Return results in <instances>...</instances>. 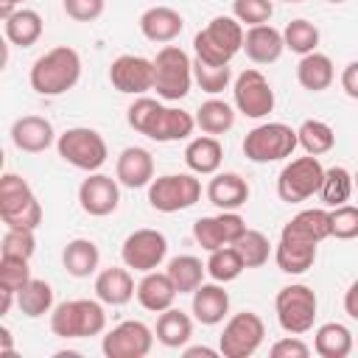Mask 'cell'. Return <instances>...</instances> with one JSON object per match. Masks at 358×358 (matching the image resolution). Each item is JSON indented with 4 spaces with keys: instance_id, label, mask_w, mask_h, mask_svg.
<instances>
[{
    "instance_id": "33",
    "label": "cell",
    "mask_w": 358,
    "mask_h": 358,
    "mask_svg": "<svg viewBox=\"0 0 358 358\" xmlns=\"http://www.w3.org/2000/svg\"><path fill=\"white\" fill-rule=\"evenodd\" d=\"M313 350L322 358H347L352 352V333L341 322H327L313 336Z\"/></svg>"
},
{
    "instance_id": "44",
    "label": "cell",
    "mask_w": 358,
    "mask_h": 358,
    "mask_svg": "<svg viewBox=\"0 0 358 358\" xmlns=\"http://www.w3.org/2000/svg\"><path fill=\"white\" fill-rule=\"evenodd\" d=\"M274 14V3L271 0H232V17L241 25H263L268 22Z\"/></svg>"
},
{
    "instance_id": "25",
    "label": "cell",
    "mask_w": 358,
    "mask_h": 358,
    "mask_svg": "<svg viewBox=\"0 0 358 358\" xmlns=\"http://www.w3.org/2000/svg\"><path fill=\"white\" fill-rule=\"evenodd\" d=\"M137 294V285L129 274V266L120 268V266H109L103 271H98L95 277V296L103 302V305H126L131 296Z\"/></svg>"
},
{
    "instance_id": "41",
    "label": "cell",
    "mask_w": 358,
    "mask_h": 358,
    "mask_svg": "<svg viewBox=\"0 0 358 358\" xmlns=\"http://www.w3.org/2000/svg\"><path fill=\"white\" fill-rule=\"evenodd\" d=\"M232 246H235L238 255L243 257V266H246V268H260L263 263H268L271 243H268V238H266L263 232H257V229H249V227H246V232H243Z\"/></svg>"
},
{
    "instance_id": "5",
    "label": "cell",
    "mask_w": 358,
    "mask_h": 358,
    "mask_svg": "<svg viewBox=\"0 0 358 358\" xmlns=\"http://www.w3.org/2000/svg\"><path fill=\"white\" fill-rule=\"evenodd\" d=\"M0 218L6 227L36 229L42 224V204L36 201L28 182L17 173L0 176Z\"/></svg>"
},
{
    "instance_id": "3",
    "label": "cell",
    "mask_w": 358,
    "mask_h": 358,
    "mask_svg": "<svg viewBox=\"0 0 358 358\" xmlns=\"http://www.w3.org/2000/svg\"><path fill=\"white\" fill-rule=\"evenodd\" d=\"M196 59L210 64H229L243 50V25L235 17H213L193 36Z\"/></svg>"
},
{
    "instance_id": "20",
    "label": "cell",
    "mask_w": 358,
    "mask_h": 358,
    "mask_svg": "<svg viewBox=\"0 0 358 358\" xmlns=\"http://www.w3.org/2000/svg\"><path fill=\"white\" fill-rule=\"evenodd\" d=\"M282 50H285V39H282V31H277L274 25L263 22L243 31V53L255 64H271L282 56Z\"/></svg>"
},
{
    "instance_id": "15",
    "label": "cell",
    "mask_w": 358,
    "mask_h": 358,
    "mask_svg": "<svg viewBox=\"0 0 358 358\" xmlns=\"http://www.w3.org/2000/svg\"><path fill=\"white\" fill-rule=\"evenodd\" d=\"M165 255H168V241H165V235L157 232V229H148V227L134 229V232L123 241V246H120L123 263H126L129 268H134V271H143V274L159 268V263L165 260Z\"/></svg>"
},
{
    "instance_id": "52",
    "label": "cell",
    "mask_w": 358,
    "mask_h": 358,
    "mask_svg": "<svg viewBox=\"0 0 358 358\" xmlns=\"http://www.w3.org/2000/svg\"><path fill=\"white\" fill-rule=\"evenodd\" d=\"M215 358V355H221V350H210V347H187L185 350V358Z\"/></svg>"
},
{
    "instance_id": "23",
    "label": "cell",
    "mask_w": 358,
    "mask_h": 358,
    "mask_svg": "<svg viewBox=\"0 0 358 358\" xmlns=\"http://www.w3.org/2000/svg\"><path fill=\"white\" fill-rule=\"evenodd\" d=\"M176 285L171 282L168 271H145L143 280L137 282V302L151 310V313H162L168 308H173V299H176Z\"/></svg>"
},
{
    "instance_id": "40",
    "label": "cell",
    "mask_w": 358,
    "mask_h": 358,
    "mask_svg": "<svg viewBox=\"0 0 358 358\" xmlns=\"http://www.w3.org/2000/svg\"><path fill=\"white\" fill-rule=\"evenodd\" d=\"M243 257L238 255V249L229 243V246H218L210 252L207 257V274L215 280V282H232L235 277H241L243 271Z\"/></svg>"
},
{
    "instance_id": "37",
    "label": "cell",
    "mask_w": 358,
    "mask_h": 358,
    "mask_svg": "<svg viewBox=\"0 0 358 358\" xmlns=\"http://www.w3.org/2000/svg\"><path fill=\"white\" fill-rule=\"evenodd\" d=\"M196 126L204 131V134H224L235 126V109L227 103V101H218V98H210L204 101L199 109H196Z\"/></svg>"
},
{
    "instance_id": "6",
    "label": "cell",
    "mask_w": 358,
    "mask_h": 358,
    "mask_svg": "<svg viewBox=\"0 0 358 358\" xmlns=\"http://www.w3.org/2000/svg\"><path fill=\"white\" fill-rule=\"evenodd\" d=\"M193 62L179 45H165L154 56V90L162 101H179L190 92Z\"/></svg>"
},
{
    "instance_id": "7",
    "label": "cell",
    "mask_w": 358,
    "mask_h": 358,
    "mask_svg": "<svg viewBox=\"0 0 358 358\" xmlns=\"http://www.w3.org/2000/svg\"><path fill=\"white\" fill-rule=\"evenodd\" d=\"M299 145L296 140V129H291L288 123H260L252 131H246L243 137V157L252 162H277L294 154V148Z\"/></svg>"
},
{
    "instance_id": "39",
    "label": "cell",
    "mask_w": 358,
    "mask_h": 358,
    "mask_svg": "<svg viewBox=\"0 0 358 358\" xmlns=\"http://www.w3.org/2000/svg\"><path fill=\"white\" fill-rule=\"evenodd\" d=\"M296 140L308 154L319 157V154H327L336 145V131L324 120H313L310 117V120H302V126L296 129Z\"/></svg>"
},
{
    "instance_id": "17",
    "label": "cell",
    "mask_w": 358,
    "mask_h": 358,
    "mask_svg": "<svg viewBox=\"0 0 358 358\" xmlns=\"http://www.w3.org/2000/svg\"><path fill=\"white\" fill-rule=\"evenodd\" d=\"M243 232H246V221L235 210H221L218 215H204V218H199L193 224V238L207 252L235 243Z\"/></svg>"
},
{
    "instance_id": "42",
    "label": "cell",
    "mask_w": 358,
    "mask_h": 358,
    "mask_svg": "<svg viewBox=\"0 0 358 358\" xmlns=\"http://www.w3.org/2000/svg\"><path fill=\"white\" fill-rule=\"evenodd\" d=\"M282 39H285V48L291 53H299V56H308L316 50L319 45V28L308 20H291L285 28H282Z\"/></svg>"
},
{
    "instance_id": "54",
    "label": "cell",
    "mask_w": 358,
    "mask_h": 358,
    "mask_svg": "<svg viewBox=\"0 0 358 358\" xmlns=\"http://www.w3.org/2000/svg\"><path fill=\"white\" fill-rule=\"evenodd\" d=\"M22 3H25V0H0V17L6 20V17H8L17 6H22Z\"/></svg>"
},
{
    "instance_id": "35",
    "label": "cell",
    "mask_w": 358,
    "mask_h": 358,
    "mask_svg": "<svg viewBox=\"0 0 358 358\" xmlns=\"http://www.w3.org/2000/svg\"><path fill=\"white\" fill-rule=\"evenodd\" d=\"M165 271H168V277H171V282L176 285L179 294H193L204 282L207 263H201L193 255H176V257L168 260V268Z\"/></svg>"
},
{
    "instance_id": "11",
    "label": "cell",
    "mask_w": 358,
    "mask_h": 358,
    "mask_svg": "<svg viewBox=\"0 0 358 358\" xmlns=\"http://www.w3.org/2000/svg\"><path fill=\"white\" fill-rule=\"evenodd\" d=\"M201 199V182L193 173H165L151 179L148 204L159 213H179Z\"/></svg>"
},
{
    "instance_id": "36",
    "label": "cell",
    "mask_w": 358,
    "mask_h": 358,
    "mask_svg": "<svg viewBox=\"0 0 358 358\" xmlns=\"http://www.w3.org/2000/svg\"><path fill=\"white\" fill-rule=\"evenodd\" d=\"M17 305H20V310H22L28 319H39V316L50 313V310H53V288H50V282L31 277V280L17 291Z\"/></svg>"
},
{
    "instance_id": "34",
    "label": "cell",
    "mask_w": 358,
    "mask_h": 358,
    "mask_svg": "<svg viewBox=\"0 0 358 358\" xmlns=\"http://www.w3.org/2000/svg\"><path fill=\"white\" fill-rule=\"evenodd\" d=\"M193 336V319L179 310V308H168L159 313L157 319V341L165 347H185Z\"/></svg>"
},
{
    "instance_id": "48",
    "label": "cell",
    "mask_w": 358,
    "mask_h": 358,
    "mask_svg": "<svg viewBox=\"0 0 358 358\" xmlns=\"http://www.w3.org/2000/svg\"><path fill=\"white\" fill-rule=\"evenodd\" d=\"M106 0H62V8L76 22H92L103 14Z\"/></svg>"
},
{
    "instance_id": "32",
    "label": "cell",
    "mask_w": 358,
    "mask_h": 358,
    "mask_svg": "<svg viewBox=\"0 0 358 358\" xmlns=\"http://www.w3.org/2000/svg\"><path fill=\"white\" fill-rule=\"evenodd\" d=\"M62 263L70 277H90V274H95V268L101 263V252H98L95 241L73 238L62 252Z\"/></svg>"
},
{
    "instance_id": "53",
    "label": "cell",
    "mask_w": 358,
    "mask_h": 358,
    "mask_svg": "<svg viewBox=\"0 0 358 358\" xmlns=\"http://www.w3.org/2000/svg\"><path fill=\"white\" fill-rule=\"evenodd\" d=\"M11 330L8 327H0V352H11Z\"/></svg>"
},
{
    "instance_id": "12",
    "label": "cell",
    "mask_w": 358,
    "mask_h": 358,
    "mask_svg": "<svg viewBox=\"0 0 358 358\" xmlns=\"http://www.w3.org/2000/svg\"><path fill=\"white\" fill-rule=\"evenodd\" d=\"M266 324L255 310H241L229 316L224 324V333L218 336V350L224 358H249L263 344Z\"/></svg>"
},
{
    "instance_id": "21",
    "label": "cell",
    "mask_w": 358,
    "mask_h": 358,
    "mask_svg": "<svg viewBox=\"0 0 358 358\" xmlns=\"http://www.w3.org/2000/svg\"><path fill=\"white\" fill-rule=\"evenodd\" d=\"M115 176L123 187H145L154 179V157L151 151L140 148V145H129L120 151L117 165H115Z\"/></svg>"
},
{
    "instance_id": "10",
    "label": "cell",
    "mask_w": 358,
    "mask_h": 358,
    "mask_svg": "<svg viewBox=\"0 0 358 358\" xmlns=\"http://www.w3.org/2000/svg\"><path fill=\"white\" fill-rule=\"evenodd\" d=\"M322 179H324V168H322L319 157H313V154L296 157L277 176V196L288 204H299V201L310 199L313 193H319Z\"/></svg>"
},
{
    "instance_id": "47",
    "label": "cell",
    "mask_w": 358,
    "mask_h": 358,
    "mask_svg": "<svg viewBox=\"0 0 358 358\" xmlns=\"http://www.w3.org/2000/svg\"><path fill=\"white\" fill-rule=\"evenodd\" d=\"M34 252H36L34 229H17V227H8V229H6L3 243H0V255H11V257H25V260H31Z\"/></svg>"
},
{
    "instance_id": "43",
    "label": "cell",
    "mask_w": 358,
    "mask_h": 358,
    "mask_svg": "<svg viewBox=\"0 0 358 358\" xmlns=\"http://www.w3.org/2000/svg\"><path fill=\"white\" fill-rule=\"evenodd\" d=\"M193 78L196 84L210 92V95H218L229 87L232 81V70L229 64H210V62H201V59H193Z\"/></svg>"
},
{
    "instance_id": "1",
    "label": "cell",
    "mask_w": 358,
    "mask_h": 358,
    "mask_svg": "<svg viewBox=\"0 0 358 358\" xmlns=\"http://www.w3.org/2000/svg\"><path fill=\"white\" fill-rule=\"evenodd\" d=\"M126 120L134 131L157 140V143H173V140H187L196 129V117L185 109L176 106H165L154 98L140 95L129 109H126Z\"/></svg>"
},
{
    "instance_id": "4",
    "label": "cell",
    "mask_w": 358,
    "mask_h": 358,
    "mask_svg": "<svg viewBox=\"0 0 358 358\" xmlns=\"http://www.w3.org/2000/svg\"><path fill=\"white\" fill-rule=\"evenodd\" d=\"M106 327V313L101 299H67L50 313V330L59 338H90L101 336Z\"/></svg>"
},
{
    "instance_id": "50",
    "label": "cell",
    "mask_w": 358,
    "mask_h": 358,
    "mask_svg": "<svg viewBox=\"0 0 358 358\" xmlns=\"http://www.w3.org/2000/svg\"><path fill=\"white\" fill-rule=\"evenodd\" d=\"M341 90H344L352 101H358V59L350 62V64L341 70Z\"/></svg>"
},
{
    "instance_id": "57",
    "label": "cell",
    "mask_w": 358,
    "mask_h": 358,
    "mask_svg": "<svg viewBox=\"0 0 358 358\" xmlns=\"http://www.w3.org/2000/svg\"><path fill=\"white\" fill-rule=\"evenodd\" d=\"M327 3H347V0H327Z\"/></svg>"
},
{
    "instance_id": "31",
    "label": "cell",
    "mask_w": 358,
    "mask_h": 358,
    "mask_svg": "<svg viewBox=\"0 0 358 358\" xmlns=\"http://www.w3.org/2000/svg\"><path fill=\"white\" fill-rule=\"evenodd\" d=\"M333 76H336V70H333L330 56H324L319 50L302 56L296 64V81L302 84V90H310V92L327 90L333 84Z\"/></svg>"
},
{
    "instance_id": "46",
    "label": "cell",
    "mask_w": 358,
    "mask_h": 358,
    "mask_svg": "<svg viewBox=\"0 0 358 358\" xmlns=\"http://www.w3.org/2000/svg\"><path fill=\"white\" fill-rule=\"evenodd\" d=\"M330 235L338 241L358 238V207L355 204H338L330 210Z\"/></svg>"
},
{
    "instance_id": "27",
    "label": "cell",
    "mask_w": 358,
    "mask_h": 358,
    "mask_svg": "<svg viewBox=\"0 0 358 358\" xmlns=\"http://www.w3.org/2000/svg\"><path fill=\"white\" fill-rule=\"evenodd\" d=\"M316 246L319 243L280 235V243L274 249V260H277L280 271H285V274H305L316 260Z\"/></svg>"
},
{
    "instance_id": "38",
    "label": "cell",
    "mask_w": 358,
    "mask_h": 358,
    "mask_svg": "<svg viewBox=\"0 0 358 358\" xmlns=\"http://www.w3.org/2000/svg\"><path fill=\"white\" fill-rule=\"evenodd\" d=\"M355 190V182H352V173L341 165H333L324 171V179H322V187H319V196L327 207H338V204H347L350 196Z\"/></svg>"
},
{
    "instance_id": "22",
    "label": "cell",
    "mask_w": 358,
    "mask_h": 358,
    "mask_svg": "<svg viewBox=\"0 0 358 358\" xmlns=\"http://www.w3.org/2000/svg\"><path fill=\"white\" fill-rule=\"evenodd\" d=\"M185 28V20L171 6H151L140 14V34L148 42H173Z\"/></svg>"
},
{
    "instance_id": "2",
    "label": "cell",
    "mask_w": 358,
    "mask_h": 358,
    "mask_svg": "<svg viewBox=\"0 0 358 358\" xmlns=\"http://www.w3.org/2000/svg\"><path fill=\"white\" fill-rule=\"evenodd\" d=\"M78 78H81V56L70 45H56L45 50L31 67V87L45 98L64 95L78 84Z\"/></svg>"
},
{
    "instance_id": "24",
    "label": "cell",
    "mask_w": 358,
    "mask_h": 358,
    "mask_svg": "<svg viewBox=\"0 0 358 358\" xmlns=\"http://www.w3.org/2000/svg\"><path fill=\"white\" fill-rule=\"evenodd\" d=\"M193 316L201 324H218L229 313V294L224 291V282H201L193 291Z\"/></svg>"
},
{
    "instance_id": "29",
    "label": "cell",
    "mask_w": 358,
    "mask_h": 358,
    "mask_svg": "<svg viewBox=\"0 0 358 358\" xmlns=\"http://www.w3.org/2000/svg\"><path fill=\"white\" fill-rule=\"evenodd\" d=\"M221 159H224V148H221L218 137H213V134L193 137L185 148V165L193 173H218Z\"/></svg>"
},
{
    "instance_id": "19",
    "label": "cell",
    "mask_w": 358,
    "mask_h": 358,
    "mask_svg": "<svg viewBox=\"0 0 358 358\" xmlns=\"http://www.w3.org/2000/svg\"><path fill=\"white\" fill-rule=\"evenodd\" d=\"M53 140H56V131H53V126H50L48 117L22 115L11 126V143L20 151H28V154H42L45 148L53 145Z\"/></svg>"
},
{
    "instance_id": "26",
    "label": "cell",
    "mask_w": 358,
    "mask_h": 358,
    "mask_svg": "<svg viewBox=\"0 0 358 358\" xmlns=\"http://www.w3.org/2000/svg\"><path fill=\"white\" fill-rule=\"evenodd\" d=\"M207 199L210 204H215L218 210H238L246 204L249 199V185L241 173H232V171H224V173H215L207 185Z\"/></svg>"
},
{
    "instance_id": "56",
    "label": "cell",
    "mask_w": 358,
    "mask_h": 358,
    "mask_svg": "<svg viewBox=\"0 0 358 358\" xmlns=\"http://www.w3.org/2000/svg\"><path fill=\"white\" fill-rule=\"evenodd\" d=\"M282 3H305V0H282Z\"/></svg>"
},
{
    "instance_id": "13",
    "label": "cell",
    "mask_w": 358,
    "mask_h": 358,
    "mask_svg": "<svg viewBox=\"0 0 358 358\" xmlns=\"http://www.w3.org/2000/svg\"><path fill=\"white\" fill-rule=\"evenodd\" d=\"M232 101L241 115L260 120L274 109V90L257 67H246L243 73H238L232 84Z\"/></svg>"
},
{
    "instance_id": "18",
    "label": "cell",
    "mask_w": 358,
    "mask_h": 358,
    "mask_svg": "<svg viewBox=\"0 0 358 358\" xmlns=\"http://www.w3.org/2000/svg\"><path fill=\"white\" fill-rule=\"evenodd\" d=\"M117 201H120V190H117V179L106 176V173H90L81 187H78V204L87 215H95V218H103L109 213L117 210Z\"/></svg>"
},
{
    "instance_id": "30",
    "label": "cell",
    "mask_w": 358,
    "mask_h": 358,
    "mask_svg": "<svg viewBox=\"0 0 358 358\" xmlns=\"http://www.w3.org/2000/svg\"><path fill=\"white\" fill-rule=\"evenodd\" d=\"M3 31L6 39L17 48H31L34 42H39L42 36V17L34 8H14L6 20H3Z\"/></svg>"
},
{
    "instance_id": "9",
    "label": "cell",
    "mask_w": 358,
    "mask_h": 358,
    "mask_svg": "<svg viewBox=\"0 0 358 358\" xmlns=\"http://www.w3.org/2000/svg\"><path fill=\"white\" fill-rule=\"evenodd\" d=\"M316 308H319L316 294L305 282H291V285L280 288L277 291V299H274L277 322L291 336H302V333H308L313 327Z\"/></svg>"
},
{
    "instance_id": "16",
    "label": "cell",
    "mask_w": 358,
    "mask_h": 358,
    "mask_svg": "<svg viewBox=\"0 0 358 358\" xmlns=\"http://www.w3.org/2000/svg\"><path fill=\"white\" fill-rule=\"evenodd\" d=\"M109 81L117 92L143 95V92L154 90V59L123 53L109 64Z\"/></svg>"
},
{
    "instance_id": "14",
    "label": "cell",
    "mask_w": 358,
    "mask_h": 358,
    "mask_svg": "<svg viewBox=\"0 0 358 358\" xmlns=\"http://www.w3.org/2000/svg\"><path fill=\"white\" fill-rule=\"evenodd\" d=\"M151 347H154V333L148 324H143L137 319L120 322L101 341V350L106 358H145L151 352Z\"/></svg>"
},
{
    "instance_id": "45",
    "label": "cell",
    "mask_w": 358,
    "mask_h": 358,
    "mask_svg": "<svg viewBox=\"0 0 358 358\" xmlns=\"http://www.w3.org/2000/svg\"><path fill=\"white\" fill-rule=\"evenodd\" d=\"M28 280H31V268H28V260L25 257L0 255V288L17 294Z\"/></svg>"
},
{
    "instance_id": "49",
    "label": "cell",
    "mask_w": 358,
    "mask_h": 358,
    "mask_svg": "<svg viewBox=\"0 0 358 358\" xmlns=\"http://www.w3.org/2000/svg\"><path fill=\"white\" fill-rule=\"evenodd\" d=\"M268 355L271 358H308L310 355V347L299 336H285V338H280V341L271 344Z\"/></svg>"
},
{
    "instance_id": "28",
    "label": "cell",
    "mask_w": 358,
    "mask_h": 358,
    "mask_svg": "<svg viewBox=\"0 0 358 358\" xmlns=\"http://www.w3.org/2000/svg\"><path fill=\"white\" fill-rule=\"evenodd\" d=\"M280 235H291V238H302V241H310V243H322L324 238H330V213L322 210V207L302 210L282 227Z\"/></svg>"
},
{
    "instance_id": "55",
    "label": "cell",
    "mask_w": 358,
    "mask_h": 358,
    "mask_svg": "<svg viewBox=\"0 0 358 358\" xmlns=\"http://www.w3.org/2000/svg\"><path fill=\"white\" fill-rule=\"evenodd\" d=\"M352 182H355V190H358V171L352 173Z\"/></svg>"
},
{
    "instance_id": "51",
    "label": "cell",
    "mask_w": 358,
    "mask_h": 358,
    "mask_svg": "<svg viewBox=\"0 0 358 358\" xmlns=\"http://www.w3.org/2000/svg\"><path fill=\"white\" fill-rule=\"evenodd\" d=\"M344 310H347L350 319L358 322V277H355V280L350 282V288L344 291Z\"/></svg>"
},
{
    "instance_id": "8",
    "label": "cell",
    "mask_w": 358,
    "mask_h": 358,
    "mask_svg": "<svg viewBox=\"0 0 358 358\" xmlns=\"http://www.w3.org/2000/svg\"><path fill=\"white\" fill-rule=\"evenodd\" d=\"M56 151L64 162H70L73 168L87 171V173L98 171L109 157L106 140L95 129H87V126H73V129L62 131L56 137Z\"/></svg>"
}]
</instances>
